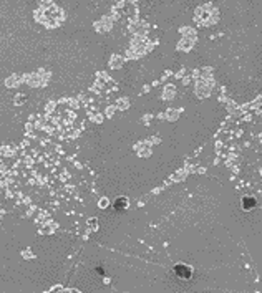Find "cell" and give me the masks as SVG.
<instances>
[{
  "label": "cell",
  "instance_id": "obj_1",
  "mask_svg": "<svg viewBox=\"0 0 262 293\" xmlns=\"http://www.w3.org/2000/svg\"><path fill=\"white\" fill-rule=\"evenodd\" d=\"M174 272H176V275H178L179 278H183V280H187V278H191V268H187L186 265H176Z\"/></svg>",
  "mask_w": 262,
  "mask_h": 293
},
{
  "label": "cell",
  "instance_id": "obj_2",
  "mask_svg": "<svg viewBox=\"0 0 262 293\" xmlns=\"http://www.w3.org/2000/svg\"><path fill=\"white\" fill-rule=\"evenodd\" d=\"M242 204H244V209H246V210H249V209H252V207L255 205V199L246 197V199H242Z\"/></svg>",
  "mask_w": 262,
  "mask_h": 293
},
{
  "label": "cell",
  "instance_id": "obj_3",
  "mask_svg": "<svg viewBox=\"0 0 262 293\" xmlns=\"http://www.w3.org/2000/svg\"><path fill=\"white\" fill-rule=\"evenodd\" d=\"M121 207H126V199H118V202H116V209H121Z\"/></svg>",
  "mask_w": 262,
  "mask_h": 293
}]
</instances>
